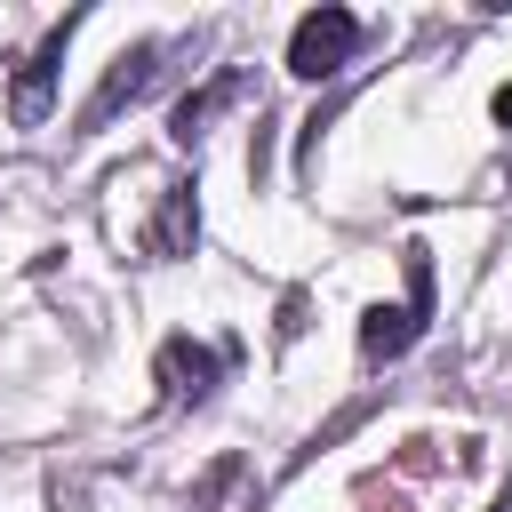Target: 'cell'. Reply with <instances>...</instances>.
Masks as SVG:
<instances>
[{
	"label": "cell",
	"mask_w": 512,
	"mask_h": 512,
	"mask_svg": "<svg viewBox=\"0 0 512 512\" xmlns=\"http://www.w3.org/2000/svg\"><path fill=\"white\" fill-rule=\"evenodd\" d=\"M408 304H368V320H360V360L376 368V360H400L416 336H424V304H432V264H424V248H408Z\"/></svg>",
	"instance_id": "obj_1"
},
{
	"label": "cell",
	"mask_w": 512,
	"mask_h": 512,
	"mask_svg": "<svg viewBox=\"0 0 512 512\" xmlns=\"http://www.w3.org/2000/svg\"><path fill=\"white\" fill-rule=\"evenodd\" d=\"M352 48H360V16H352V8H312V16L288 32V72H296V80H328V72L352 64Z\"/></svg>",
	"instance_id": "obj_2"
},
{
	"label": "cell",
	"mask_w": 512,
	"mask_h": 512,
	"mask_svg": "<svg viewBox=\"0 0 512 512\" xmlns=\"http://www.w3.org/2000/svg\"><path fill=\"white\" fill-rule=\"evenodd\" d=\"M64 40H72V24H56L40 48H32V64L16 72V96H8V112H16V128H40L48 120V88H56V64H64Z\"/></svg>",
	"instance_id": "obj_3"
},
{
	"label": "cell",
	"mask_w": 512,
	"mask_h": 512,
	"mask_svg": "<svg viewBox=\"0 0 512 512\" xmlns=\"http://www.w3.org/2000/svg\"><path fill=\"white\" fill-rule=\"evenodd\" d=\"M152 56H160V48L144 40V48H128V56H120V64L104 72V88H96V104L80 112V136H96V128H104V120H112V112H120V104H128V96H136L144 80H152Z\"/></svg>",
	"instance_id": "obj_4"
},
{
	"label": "cell",
	"mask_w": 512,
	"mask_h": 512,
	"mask_svg": "<svg viewBox=\"0 0 512 512\" xmlns=\"http://www.w3.org/2000/svg\"><path fill=\"white\" fill-rule=\"evenodd\" d=\"M160 384H168V400H200V392L216 384V352L192 344V336H176V344L160 352Z\"/></svg>",
	"instance_id": "obj_5"
},
{
	"label": "cell",
	"mask_w": 512,
	"mask_h": 512,
	"mask_svg": "<svg viewBox=\"0 0 512 512\" xmlns=\"http://www.w3.org/2000/svg\"><path fill=\"white\" fill-rule=\"evenodd\" d=\"M224 96H232V80H208L200 96H184V104L168 112V136H176V144H200V136H208V112H216Z\"/></svg>",
	"instance_id": "obj_6"
},
{
	"label": "cell",
	"mask_w": 512,
	"mask_h": 512,
	"mask_svg": "<svg viewBox=\"0 0 512 512\" xmlns=\"http://www.w3.org/2000/svg\"><path fill=\"white\" fill-rule=\"evenodd\" d=\"M488 112H496V128H504V136H512V80H504V88H496V104H488Z\"/></svg>",
	"instance_id": "obj_7"
}]
</instances>
